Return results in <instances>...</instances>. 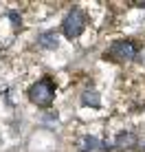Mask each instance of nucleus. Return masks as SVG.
Returning <instances> with one entry per match:
<instances>
[{"label":"nucleus","instance_id":"nucleus-1","mask_svg":"<svg viewBox=\"0 0 145 152\" xmlns=\"http://www.w3.org/2000/svg\"><path fill=\"white\" fill-rule=\"evenodd\" d=\"M29 99L40 108H49L55 99V82L51 77H42L29 88Z\"/></svg>","mask_w":145,"mask_h":152},{"label":"nucleus","instance_id":"nucleus-2","mask_svg":"<svg viewBox=\"0 0 145 152\" xmlns=\"http://www.w3.org/2000/svg\"><path fill=\"white\" fill-rule=\"evenodd\" d=\"M136 44L132 40H117L110 44V49L106 51V57L110 60H117V62H128L132 57H136Z\"/></svg>","mask_w":145,"mask_h":152},{"label":"nucleus","instance_id":"nucleus-3","mask_svg":"<svg viewBox=\"0 0 145 152\" xmlns=\"http://www.w3.org/2000/svg\"><path fill=\"white\" fill-rule=\"evenodd\" d=\"M86 29V15L79 11V9H72V11L66 15V20L62 22V31H64L66 38H79Z\"/></svg>","mask_w":145,"mask_h":152},{"label":"nucleus","instance_id":"nucleus-4","mask_svg":"<svg viewBox=\"0 0 145 152\" xmlns=\"http://www.w3.org/2000/svg\"><path fill=\"white\" fill-rule=\"evenodd\" d=\"M99 148H106V145H103L97 137H88V134H86V137L79 139V150L81 152H95V150H99Z\"/></svg>","mask_w":145,"mask_h":152},{"label":"nucleus","instance_id":"nucleus-5","mask_svg":"<svg viewBox=\"0 0 145 152\" xmlns=\"http://www.w3.org/2000/svg\"><path fill=\"white\" fill-rule=\"evenodd\" d=\"M38 44L42 46V49H57V44H59L57 33H55V31H46V33H42L38 38Z\"/></svg>","mask_w":145,"mask_h":152},{"label":"nucleus","instance_id":"nucleus-6","mask_svg":"<svg viewBox=\"0 0 145 152\" xmlns=\"http://www.w3.org/2000/svg\"><path fill=\"white\" fill-rule=\"evenodd\" d=\"M115 145L117 148H132V145H136V134L134 132H121L119 137L115 139Z\"/></svg>","mask_w":145,"mask_h":152},{"label":"nucleus","instance_id":"nucleus-7","mask_svg":"<svg viewBox=\"0 0 145 152\" xmlns=\"http://www.w3.org/2000/svg\"><path fill=\"white\" fill-rule=\"evenodd\" d=\"M81 102L86 104V106H92V108H99V95H97V91H86L84 97H81Z\"/></svg>","mask_w":145,"mask_h":152},{"label":"nucleus","instance_id":"nucleus-8","mask_svg":"<svg viewBox=\"0 0 145 152\" xmlns=\"http://www.w3.org/2000/svg\"><path fill=\"white\" fill-rule=\"evenodd\" d=\"M9 18L13 20V24H15V27H18V24H20V15L15 13V11H11V13H9Z\"/></svg>","mask_w":145,"mask_h":152},{"label":"nucleus","instance_id":"nucleus-9","mask_svg":"<svg viewBox=\"0 0 145 152\" xmlns=\"http://www.w3.org/2000/svg\"><path fill=\"white\" fill-rule=\"evenodd\" d=\"M134 7H145V0H138V2H134Z\"/></svg>","mask_w":145,"mask_h":152}]
</instances>
